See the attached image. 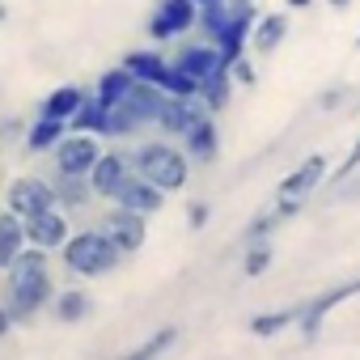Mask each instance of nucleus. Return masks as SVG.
Segmentation results:
<instances>
[{
	"instance_id": "obj_12",
	"label": "nucleus",
	"mask_w": 360,
	"mask_h": 360,
	"mask_svg": "<svg viewBox=\"0 0 360 360\" xmlns=\"http://www.w3.org/2000/svg\"><path fill=\"white\" fill-rule=\"evenodd\" d=\"M326 178H330V161L322 157V153H309L288 178H284V183H280V191L276 195H288V200H309L322 183H326Z\"/></svg>"
},
{
	"instance_id": "obj_26",
	"label": "nucleus",
	"mask_w": 360,
	"mask_h": 360,
	"mask_svg": "<svg viewBox=\"0 0 360 360\" xmlns=\"http://www.w3.org/2000/svg\"><path fill=\"white\" fill-rule=\"evenodd\" d=\"M233 85H238V81H233V72H229V68L212 72V77L200 85V102L208 106V115H221V110L233 102Z\"/></svg>"
},
{
	"instance_id": "obj_16",
	"label": "nucleus",
	"mask_w": 360,
	"mask_h": 360,
	"mask_svg": "<svg viewBox=\"0 0 360 360\" xmlns=\"http://www.w3.org/2000/svg\"><path fill=\"white\" fill-rule=\"evenodd\" d=\"M51 191H56V204L64 212H81L89 208L98 195H94V183H89V174H51Z\"/></svg>"
},
{
	"instance_id": "obj_4",
	"label": "nucleus",
	"mask_w": 360,
	"mask_h": 360,
	"mask_svg": "<svg viewBox=\"0 0 360 360\" xmlns=\"http://www.w3.org/2000/svg\"><path fill=\"white\" fill-rule=\"evenodd\" d=\"M60 259H64V271H68V276H77V280H98V276L119 271V263H123L127 255H123L98 225H89V229H72V238L64 242Z\"/></svg>"
},
{
	"instance_id": "obj_36",
	"label": "nucleus",
	"mask_w": 360,
	"mask_h": 360,
	"mask_svg": "<svg viewBox=\"0 0 360 360\" xmlns=\"http://www.w3.org/2000/svg\"><path fill=\"white\" fill-rule=\"evenodd\" d=\"M322 5H330V9H343V5H352V0H322Z\"/></svg>"
},
{
	"instance_id": "obj_19",
	"label": "nucleus",
	"mask_w": 360,
	"mask_h": 360,
	"mask_svg": "<svg viewBox=\"0 0 360 360\" xmlns=\"http://www.w3.org/2000/svg\"><path fill=\"white\" fill-rule=\"evenodd\" d=\"M68 131H89V136H102V140H106V136H110V106L89 89L85 102L77 106V115L68 119Z\"/></svg>"
},
{
	"instance_id": "obj_40",
	"label": "nucleus",
	"mask_w": 360,
	"mask_h": 360,
	"mask_svg": "<svg viewBox=\"0 0 360 360\" xmlns=\"http://www.w3.org/2000/svg\"><path fill=\"white\" fill-rule=\"evenodd\" d=\"M356 110H360V106H356Z\"/></svg>"
},
{
	"instance_id": "obj_25",
	"label": "nucleus",
	"mask_w": 360,
	"mask_h": 360,
	"mask_svg": "<svg viewBox=\"0 0 360 360\" xmlns=\"http://www.w3.org/2000/svg\"><path fill=\"white\" fill-rule=\"evenodd\" d=\"M301 322V305H284V309H267V314H255L250 318V335L259 339H271V335H284Z\"/></svg>"
},
{
	"instance_id": "obj_2",
	"label": "nucleus",
	"mask_w": 360,
	"mask_h": 360,
	"mask_svg": "<svg viewBox=\"0 0 360 360\" xmlns=\"http://www.w3.org/2000/svg\"><path fill=\"white\" fill-rule=\"evenodd\" d=\"M127 157H131L136 174H140V178H148V183H157L165 195L187 191V183H191V165H195V161L187 157V148L169 144L165 136L140 140L136 148H127Z\"/></svg>"
},
{
	"instance_id": "obj_30",
	"label": "nucleus",
	"mask_w": 360,
	"mask_h": 360,
	"mask_svg": "<svg viewBox=\"0 0 360 360\" xmlns=\"http://www.w3.org/2000/svg\"><path fill=\"white\" fill-rule=\"evenodd\" d=\"M280 225H284V217H280V208L271 204L267 212H259V217L246 225V242H271V233H276Z\"/></svg>"
},
{
	"instance_id": "obj_38",
	"label": "nucleus",
	"mask_w": 360,
	"mask_h": 360,
	"mask_svg": "<svg viewBox=\"0 0 360 360\" xmlns=\"http://www.w3.org/2000/svg\"><path fill=\"white\" fill-rule=\"evenodd\" d=\"M195 5H200V9H208V5H221V0H195Z\"/></svg>"
},
{
	"instance_id": "obj_24",
	"label": "nucleus",
	"mask_w": 360,
	"mask_h": 360,
	"mask_svg": "<svg viewBox=\"0 0 360 360\" xmlns=\"http://www.w3.org/2000/svg\"><path fill=\"white\" fill-rule=\"evenodd\" d=\"M64 136H68V123H64V119L34 115V123L26 127V148H30V153H51Z\"/></svg>"
},
{
	"instance_id": "obj_11",
	"label": "nucleus",
	"mask_w": 360,
	"mask_h": 360,
	"mask_svg": "<svg viewBox=\"0 0 360 360\" xmlns=\"http://www.w3.org/2000/svg\"><path fill=\"white\" fill-rule=\"evenodd\" d=\"M26 238H30V246H43V250H51V255H60V250H64V242L72 238L68 212L56 204V208H47V212L30 217V221H26Z\"/></svg>"
},
{
	"instance_id": "obj_35",
	"label": "nucleus",
	"mask_w": 360,
	"mask_h": 360,
	"mask_svg": "<svg viewBox=\"0 0 360 360\" xmlns=\"http://www.w3.org/2000/svg\"><path fill=\"white\" fill-rule=\"evenodd\" d=\"M314 0H284V9H309Z\"/></svg>"
},
{
	"instance_id": "obj_21",
	"label": "nucleus",
	"mask_w": 360,
	"mask_h": 360,
	"mask_svg": "<svg viewBox=\"0 0 360 360\" xmlns=\"http://www.w3.org/2000/svg\"><path fill=\"white\" fill-rule=\"evenodd\" d=\"M26 246H30V238H26V221H22L13 208H5V212H0V267H9Z\"/></svg>"
},
{
	"instance_id": "obj_20",
	"label": "nucleus",
	"mask_w": 360,
	"mask_h": 360,
	"mask_svg": "<svg viewBox=\"0 0 360 360\" xmlns=\"http://www.w3.org/2000/svg\"><path fill=\"white\" fill-rule=\"evenodd\" d=\"M165 200H169V195H165L157 183L140 178V174L131 178V183H127V191L119 195V204H123V208H131V212H140V217H157V212L165 208Z\"/></svg>"
},
{
	"instance_id": "obj_29",
	"label": "nucleus",
	"mask_w": 360,
	"mask_h": 360,
	"mask_svg": "<svg viewBox=\"0 0 360 360\" xmlns=\"http://www.w3.org/2000/svg\"><path fill=\"white\" fill-rule=\"evenodd\" d=\"M276 259V246L271 242H246V259H242V276L246 280H259Z\"/></svg>"
},
{
	"instance_id": "obj_18",
	"label": "nucleus",
	"mask_w": 360,
	"mask_h": 360,
	"mask_svg": "<svg viewBox=\"0 0 360 360\" xmlns=\"http://www.w3.org/2000/svg\"><path fill=\"white\" fill-rule=\"evenodd\" d=\"M288 30H292V22H288L284 9L259 13V22H255V30H250V47H255L259 56H271L280 43H288Z\"/></svg>"
},
{
	"instance_id": "obj_10",
	"label": "nucleus",
	"mask_w": 360,
	"mask_h": 360,
	"mask_svg": "<svg viewBox=\"0 0 360 360\" xmlns=\"http://www.w3.org/2000/svg\"><path fill=\"white\" fill-rule=\"evenodd\" d=\"M200 119H208V106L200 102V98H187V94H169V102H165V110H161V123H157V131L161 136H169V140H183Z\"/></svg>"
},
{
	"instance_id": "obj_17",
	"label": "nucleus",
	"mask_w": 360,
	"mask_h": 360,
	"mask_svg": "<svg viewBox=\"0 0 360 360\" xmlns=\"http://www.w3.org/2000/svg\"><path fill=\"white\" fill-rule=\"evenodd\" d=\"M183 148H187V157H191L195 165L217 161V157H221V127H217V115L200 119V123L183 136Z\"/></svg>"
},
{
	"instance_id": "obj_22",
	"label": "nucleus",
	"mask_w": 360,
	"mask_h": 360,
	"mask_svg": "<svg viewBox=\"0 0 360 360\" xmlns=\"http://www.w3.org/2000/svg\"><path fill=\"white\" fill-rule=\"evenodd\" d=\"M89 314H94V297H89L85 288H60V292H56V301H51V318H56V322H64V326L85 322Z\"/></svg>"
},
{
	"instance_id": "obj_6",
	"label": "nucleus",
	"mask_w": 360,
	"mask_h": 360,
	"mask_svg": "<svg viewBox=\"0 0 360 360\" xmlns=\"http://www.w3.org/2000/svg\"><path fill=\"white\" fill-rule=\"evenodd\" d=\"M131 178H136V165H131V157L119 153V148H106V153L98 157V165L89 169L94 195H98V200H110V204H119V195L127 191Z\"/></svg>"
},
{
	"instance_id": "obj_39",
	"label": "nucleus",
	"mask_w": 360,
	"mask_h": 360,
	"mask_svg": "<svg viewBox=\"0 0 360 360\" xmlns=\"http://www.w3.org/2000/svg\"><path fill=\"white\" fill-rule=\"evenodd\" d=\"M356 47H360V34H356Z\"/></svg>"
},
{
	"instance_id": "obj_9",
	"label": "nucleus",
	"mask_w": 360,
	"mask_h": 360,
	"mask_svg": "<svg viewBox=\"0 0 360 360\" xmlns=\"http://www.w3.org/2000/svg\"><path fill=\"white\" fill-rule=\"evenodd\" d=\"M98 229L123 250V255H136L140 246H144V238H148V217H140V212H131V208H123V204H115L110 212H102L98 217Z\"/></svg>"
},
{
	"instance_id": "obj_31",
	"label": "nucleus",
	"mask_w": 360,
	"mask_h": 360,
	"mask_svg": "<svg viewBox=\"0 0 360 360\" xmlns=\"http://www.w3.org/2000/svg\"><path fill=\"white\" fill-rule=\"evenodd\" d=\"M356 169H360V140H356V144L347 148V157H343V161L330 169V178H326V183H347V178H352Z\"/></svg>"
},
{
	"instance_id": "obj_34",
	"label": "nucleus",
	"mask_w": 360,
	"mask_h": 360,
	"mask_svg": "<svg viewBox=\"0 0 360 360\" xmlns=\"http://www.w3.org/2000/svg\"><path fill=\"white\" fill-rule=\"evenodd\" d=\"M9 326H13V318H9V309H5V301H0V339L9 335Z\"/></svg>"
},
{
	"instance_id": "obj_32",
	"label": "nucleus",
	"mask_w": 360,
	"mask_h": 360,
	"mask_svg": "<svg viewBox=\"0 0 360 360\" xmlns=\"http://www.w3.org/2000/svg\"><path fill=\"white\" fill-rule=\"evenodd\" d=\"M229 72H233V81H238V85H255V81H259V72H255V60H250L246 51L229 60Z\"/></svg>"
},
{
	"instance_id": "obj_37",
	"label": "nucleus",
	"mask_w": 360,
	"mask_h": 360,
	"mask_svg": "<svg viewBox=\"0 0 360 360\" xmlns=\"http://www.w3.org/2000/svg\"><path fill=\"white\" fill-rule=\"evenodd\" d=\"M0 22H9V5H5V0H0Z\"/></svg>"
},
{
	"instance_id": "obj_8",
	"label": "nucleus",
	"mask_w": 360,
	"mask_h": 360,
	"mask_svg": "<svg viewBox=\"0 0 360 360\" xmlns=\"http://www.w3.org/2000/svg\"><path fill=\"white\" fill-rule=\"evenodd\" d=\"M102 136H89V131H68L56 148H51V165L60 174H89L102 157Z\"/></svg>"
},
{
	"instance_id": "obj_7",
	"label": "nucleus",
	"mask_w": 360,
	"mask_h": 360,
	"mask_svg": "<svg viewBox=\"0 0 360 360\" xmlns=\"http://www.w3.org/2000/svg\"><path fill=\"white\" fill-rule=\"evenodd\" d=\"M5 208H13L22 221H30V217L47 212V208H56L51 178H43V174H22V178H13L9 191H5Z\"/></svg>"
},
{
	"instance_id": "obj_15",
	"label": "nucleus",
	"mask_w": 360,
	"mask_h": 360,
	"mask_svg": "<svg viewBox=\"0 0 360 360\" xmlns=\"http://www.w3.org/2000/svg\"><path fill=\"white\" fill-rule=\"evenodd\" d=\"M127 106H131V115L144 123V131H157V123H161V110H165V102H169V94L161 89V85H148V81H136L131 85V94L123 98Z\"/></svg>"
},
{
	"instance_id": "obj_5",
	"label": "nucleus",
	"mask_w": 360,
	"mask_h": 360,
	"mask_svg": "<svg viewBox=\"0 0 360 360\" xmlns=\"http://www.w3.org/2000/svg\"><path fill=\"white\" fill-rule=\"evenodd\" d=\"M200 26V5L195 0H157L144 30L153 43H169V39H183L187 30Z\"/></svg>"
},
{
	"instance_id": "obj_14",
	"label": "nucleus",
	"mask_w": 360,
	"mask_h": 360,
	"mask_svg": "<svg viewBox=\"0 0 360 360\" xmlns=\"http://www.w3.org/2000/svg\"><path fill=\"white\" fill-rule=\"evenodd\" d=\"M119 64H123L136 81H148V85H161V89H165V81H169V56L157 51V47H136V51H127Z\"/></svg>"
},
{
	"instance_id": "obj_1",
	"label": "nucleus",
	"mask_w": 360,
	"mask_h": 360,
	"mask_svg": "<svg viewBox=\"0 0 360 360\" xmlns=\"http://www.w3.org/2000/svg\"><path fill=\"white\" fill-rule=\"evenodd\" d=\"M0 276H5V297H0V301H5L13 322H30L60 292L56 276H51V250H43V246H26Z\"/></svg>"
},
{
	"instance_id": "obj_13",
	"label": "nucleus",
	"mask_w": 360,
	"mask_h": 360,
	"mask_svg": "<svg viewBox=\"0 0 360 360\" xmlns=\"http://www.w3.org/2000/svg\"><path fill=\"white\" fill-rule=\"evenodd\" d=\"M352 297H360V280H347V284H335V288L318 292L314 301H305V305H301V322H297V326H301L305 335H314V330H318V322H322L330 309H339L343 301H352Z\"/></svg>"
},
{
	"instance_id": "obj_27",
	"label": "nucleus",
	"mask_w": 360,
	"mask_h": 360,
	"mask_svg": "<svg viewBox=\"0 0 360 360\" xmlns=\"http://www.w3.org/2000/svg\"><path fill=\"white\" fill-rule=\"evenodd\" d=\"M174 343H178V326H161V330H153L148 339H140L131 352H123V356H115V360H157V356H165Z\"/></svg>"
},
{
	"instance_id": "obj_3",
	"label": "nucleus",
	"mask_w": 360,
	"mask_h": 360,
	"mask_svg": "<svg viewBox=\"0 0 360 360\" xmlns=\"http://www.w3.org/2000/svg\"><path fill=\"white\" fill-rule=\"evenodd\" d=\"M259 13H255V0H221V5L200 9V30L208 43H217L225 51V60L242 56L250 47V30H255Z\"/></svg>"
},
{
	"instance_id": "obj_23",
	"label": "nucleus",
	"mask_w": 360,
	"mask_h": 360,
	"mask_svg": "<svg viewBox=\"0 0 360 360\" xmlns=\"http://www.w3.org/2000/svg\"><path fill=\"white\" fill-rule=\"evenodd\" d=\"M85 94H89V89H81V85H56V89L39 102V115H47V119H64V123H68V119L77 115V106L85 102Z\"/></svg>"
},
{
	"instance_id": "obj_33",
	"label": "nucleus",
	"mask_w": 360,
	"mask_h": 360,
	"mask_svg": "<svg viewBox=\"0 0 360 360\" xmlns=\"http://www.w3.org/2000/svg\"><path fill=\"white\" fill-rule=\"evenodd\" d=\"M208 212H212L208 204H191V229H204L208 225Z\"/></svg>"
},
{
	"instance_id": "obj_28",
	"label": "nucleus",
	"mask_w": 360,
	"mask_h": 360,
	"mask_svg": "<svg viewBox=\"0 0 360 360\" xmlns=\"http://www.w3.org/2000/svg\"><path fill=\"white\" fill-rule=\"evenodd\" d=\"M131 85H136V77H131V72H127V68L119 64V68H110V72H102V77H98L94 94H98V98H102L106 106H119V102H123V98L131 94Z\"/></svg>"
}]
</instances>
